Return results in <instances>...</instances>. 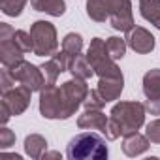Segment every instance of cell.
<instances>
[{
	"mask_svg": "<svg viewBox=\"0 0 160 160\" xmlns=\"http://www.w3.org/2000/svg\"><path fill=\"white\" fill-rule=\"evenodd\" d=\"M145 104L141 102H119L111 108L109 111V121H108V128L104 132L106 139L115 141L119 136H128L138 132L143 124H145Z\"/></svg>",
	"mask_w": 160,
	"mask_h": 160,
	"instance_id": "cell-1",
	"label": "cell"
},
{
	"mask_svg": "<svg viewBox=\"0 0 160 160\" xmlns=\"http://www.w3.org/2000/svg\"><path fill=\"white\" fill-rule=\"evenodd\" d=\"M109 154L106 139L94 132H81L70 139L66 156L70 160H106Z\"/></svg>",
	"mask_w": 160,
	"mask_h": 160,
	"instance_id": "cell-2",
	"label": "cell"
},
{
	"mask_svg": "<svg viewBox=\"0 0 160 160\" xmlns=\"http://www.w3.org/2000/svg\"><path fill=\"white\" fill-rule=\"evenodd\" d=\"M87 58H89V62L94 68V73L98 77H122L121 68L117 66L115 58L109 55L108 45L102 38L91 40V45L87 49Z\"/></svg>",
	"mask_w": 160,
	"mask_h": 160,
	"instance_id": "cell-3",
	"label": "cell"
},
{
	"mask_svg": "<svg viewBox=\"0 0 160 160\" xmlns=\"http://www.w3.org/2000/svg\"><path fill=\"white\" fill-rule=\"evenodd\" d=\"M89 94V87H87V79H79V77H72L68 81H64L60 85V100H62V121L70 119L72 115H75V111L83 106L85 98Z\"/></svg>",
	"mask_w": 160,
	"mask_h": 160,
	"instance_id": "cell-4",
	"label": "cell"
},
{
	"mask_svg": "<svg viewBox=\"0 0 160 160\" xmlns=\"http://www.w3.org/2000/svg\"><path fill=\"white\" fill-rule=\"evenodd\" d=\"M30 36L34 42L36 57H53L58 49L57 28L49 21H34L30 27Z\"/></svg>",
	"mask_w": 160,
	"mask_h": 160,
	"instance_id": "cell-5",
	"label": "cell"
},
{
	"mask_svg": "<svg viewBox=\"0 0 160 160\" xmlns=\"http://www.w3.org/2000/svg\"><path fill=\"white\" fill-rule=\"evenodd\" d=\"M15 28L8 23H0V62L4 68H13L25 60V51L15 43Z\"/></svg>",
	"mask_w": 160,
	"mask_h": 160,
	"instance_id": "cell-6",
	"label": "cell"
},
{
	"mask_svg": "<svg viewBox=\"0 0 160 160\" xmlns=\"http://www.w3.org/2000/svg\"><path fill=\"white\" fill-rule=\"evenodd\" d=\"M106 6L109 13V23L115 30L128 32L136 27L130 0H106Z\"/></svg>",
	"mask_w": 160,
	"mask_h": 160,
	"instance_id": "cell-7",
	"label": "cell"
},
{
	"mask_svg": "<svg viewBox=\"0 0 160 160\" xmlns=\"http://www.w3.org/2000/svg\"><path fill=\"white\" fill-rule=\"evenodd\" d=\"M12 72V75L15 77V81L21 83V85H27L28 89H32V92H40L43 87H45V77H43V72L40 66L32 64V62H19L17 66L13 68H8Z\"/></svg>",
	"mask_w": 160,
	"mask_h": 160,
	"instance_id": "cell-8",
	"label": "cell"
},
{
	"mask_svg": "<svg viewBox=\"0 0 160 160\" xmlns=\"http://www.w3.org/2000/svg\"><path fill=\"white\" fill-rule=\"evenodd\" d=\"M40 113L43 119H62V100L60 87L45 85L40 91Z\"/></svg>",
	"mask_w": 160,
	"mask_h": 160,
	"instance_id": "cell-9",
	"label": "cell"
},
{
	"mask_svg": "<svg viewBox=\"0 0 160 160\" xmlns=\"http://www.w3.org/2000/svg\"><path fill=\"white\" fill-rule=\"evenodd\" d=\"M30 100H32V89H28L27 85H21V83H17L10 91L2 92V104L15 117L23 115L27 111V108L30 106Z\"/></svg>",
	"mask_w": 160,
	"mask_h": 160,
	"instance_id": "cell-10",
	"label": "cell"
},
{
	"mask_svg": "<svg viewBox=\"0 0 160 160\" xmlns=\"http://www.w3.org/2000/svg\"><path fill=\"white\" fill-rule=\"evenodd\" d=\"M124 40H126L128 47L139 55H147L154 49V36L143 27H134L132 30H128Z\"/></svg>",
	"mask_w": 160,
	"mask_h": 160,
	"instance_id": "cell-11",
	"label": "cell"
},
{
	"mask_svg": "<svg viewBox=\"0 0 160 160\" xmlns=\"http://www.w3.org/2000/svg\"><path fill=\"white\" fill-rule=\"evenodd\" d=\"M108 121L109 117H106L102 109H85V113L77 117V126L81 130H98L104 134L108 128Z\"/></svg>",
	"mask_w": 160,
	"mask_h": 160,
	"instance_id": "cell-12",
	"label": "cell"
},
{
	"mask_svg": "<svg viewBox=\"0 0 160 160\" xmlns=\"http://www.w3.org/2000/svg\"><path fill=\"white\" fill-rule=\"evenodd\" d=\"M98 92L104 96L106 102H113L121 98V92L124 89V75L122 77H100L98 79Z\"/></svg>",
	"mask_w": 160,
	"mask_h": 160,
	"instance_id": "cell-13",
	"label": "cell"
},
{
	"mask_svg": "<svg viewBox=\"0 0 160 160\" xmlns=\"http://www.w3.org/2000/svg\"><path fill=\"white\" fill-rule=\"evenodd\" d=\"M151 147V139L139 132H134V134H128L124 136L122 139V152L126 156H139L143 152H147Z\"/></svg>",
	"mask_w": 160,
	"mask_h": 160,
	"instance_id": "cell-14",
	"label": "cell"
},
{
	"mask_svg": "<svg viewBox=\"0 0 160 160\" xmlns=\"http://www.w3.org/2000/svg\"><path fill=\"white\" fill-rule=\"evenodd\" d=\"M30 6L34 12H42L51 17H62L66 13L64 0H30Z\"/></svg>",
	"mask_w": 160,
	"mask_h": 160,
	"instance_id": "cell-15",
	"label": "cell"
},
{
	"mask_svg": "<svg viewBox=\"0 0 160 160\" xmlns=\"http://www.w3.org/2000/svg\"><path fill=\"white\" fill-rule=\"evenodd\" d=\"M143 94L147 100L160 98V68H152L143 75Z\"/></svg>",
	"mask_w": 160,
	"mask_h": 160,
	"instance_id": "cell-16",
	"label": "cell"
},
{
	"mask_svg": "<svg viewBox=\"0 0 160 160\" xmlns=\"http://www.w3.org/2000/svg\"><path fill=\"white\" fill-rule=\"evenodd\" d=\"M45 151H47V139L43 136H40V134H28L25 138V152L30 158L38 160V158H42L45 154Z\"/></svg>",
	"mask_w": 160,
	"mask_h": 160,
	"instance_id": "cell-17",
	"label": "cell"
},
{
	"mask_svg": "<svg viewBox=\"0 0 160 160\" xmlns=\"http://www.w3.org/2000/svg\"><path fill=\"white\" fill-rule=\"evenodd\" d=\"M68 72L72 73V77H79V79H91V77L94 75V68L91 66L87 55H77V57L72 60Z\"/></svg>",
	"mask_w": 160,
	"mask_h": 160,
	"instance_id": "cell-18",
	"label": "cell"
},
{
	"mask_svg": "<svg viewBox=\"0 0 160 160\" xmlns=\"http://www.w3.org/2000/svg\"><path fill=\"white\" fill-rule=\"evenodd\" d=\"M87 15L94 23H106L109 19L106 0H87Z\"/></svg>",
	"mask_w": 160,
	"mask_h": 160,
	"instance_id": "cell-19",
	"label": "cell"
},
{
	"mask_svg": "<svg viewBox=\"0 0 160 160\" xmlns=\"http://www.w3.org/2000/svg\"><path fill=\"white\" fill-rule=\"evenodd\" d=\"M139 13L151 25L160 21V0H139Z\"/></svg>",
	"mask_w": 160,
	"mask_h": 160,
	"instance_id": "cell-20",
	"label": "cell"
},
{
	"mask_svg": "<svg viewBox=\"0 0 160 160\" xmlns=\"http://www.w3.org/2000/svg\"><path fill=\"white\" fill-rule=\"evenodd\" d=\"M62 51L68 53L72 58H75L77 55H81V51H83V38H81V34H77V32L66 34L64 40H62Z\"/></svg>",
	"mask_w": 160,
	"mask_h": 160,
	"instance_id": "cell-21",
	"label": "cell"
},
{
	"mask_svg": "<svg viewBox=\"0 0 160 160\" xmlns=\"http://www.w3.org/2000/svg\"><path fill=\"white\" fill-rule=\"evenodd\" d=\"M28 0H0V10L8 17H19Z\"/></svg>",
	"mask_w": 160,
	"mask_h": 160,
	"instance_id": "cell-22",
	"label": "cell"
},
{
	"mask_svg": "<svg viewBox=\"0 0 160 160\" xmlns=\"http://www.w3.org/2000/svg\"><path fill=\"white\" fill-rule=\"evenodd\" d=\"M40 68H42V72H43V77H45V85H55V83H57V79H58V75L62 73L60 66L57 64V60H55L53 57H51V60L43 62Z\"/></svg>",
	"mask_w": 160,
	"mask_h": 160,
	"instance_id": "cell-23",
	"label": "cell"
},
{
	"mask_svg": "<svg viewBox=\"0 0 160 160\" xmlns=\"http://www.w3.org/2000/svg\"><path fill=\"white\" fill-rule=\"evenodd\" d=\"M106 45H108V51H109V55L115 58V60H119V58H122L124 55H126V40H121L119 36H111V38H108L106 40Z\"/></svg>",
	"mask_w": 160,
	"mask_h": 160,
	"instance_id": "cell-24",
	"label": "cell"
},
{
	"mask_svg": "<svg viewBox=\"0 0 160 160\" xmlns=\"http://www.w3.org/2000/svg\"><path fill=\"white\" fill-rule=\"evenodd\" d=\"M13 38H15V43H17L25 53H34V42H32L30 32H27V30H15Z\"/></svg>",
	"mask_w": 160,
	"mask_h": 160,
	"instance_id": "cell-25",
	"label": "cell"
},
{
	"mask_svg": "<svg viewBox=\"0 0 160 160\" xmlns=\"http://www.w3.org/2000/svg\"><path fill=\"white\" fill-rule=\"evenodd\" d=\"M106 104H108V102H106L104 96L98 92V89L89 91V94H87V98H85V102H83L85 109H102Z\"/></svg>",
	"mask_w": 160,
	"mask_h": 160,
	"instance_id": "cell-26",
	"label": "cell"
},
{
	"mask_svg": "<svg viewBox=\"0 0 160 160\" xmlns=\"http://www.w3.org/2000/svg\"><path fill=\"white\" fill-rule=\"evenodd\" d=\"M145 136L151 139V143H160V119H154L147 124L145 128Z\"/></svg>",
	"mask_w": 160,
	"mask_h": 160,
	"instance_id": "cell-27",
	"label": "cell"
},
{
	"mask_svg": "<svg viewBox=\"0 0 160 160\" xmlns=\"http://www.w3.org/2000/svg\"><path fill=\"white\" fill-rule=\"evenodd\" d=\"M15 77L12 75V72L8 70V68H4L2 72H0V91L2 92H6V91H10L12 87H15Z\"/></svg>",
	"mask_w": 160,
	"mask_h": 160,
	"instance_id": "cell-28",
	"label": "cell"
},
{
	"mask_svg": "<svg viewBox=\"0 0 160 160\" xmlns=\"http://www.w3.org/2000/svg\"><path fill=\"white\" fill-rule=\"evenodd\" d=\"M15 143V134L6 128V124L0 128V149H10L12 145Z\"/></svg>",
	"mask_w": 160,
	"mask_h": 160,
	"instance_id": "cell-29",
	"label": "cell"
},
{
	"mask_svg": "<svg viewBox=\"0 0 160 160\" xmlns=\"http://www.w3.org/2000/svg\"><path fill=\"white\" fill-rule=\"evenodd\" d=\"M145 109H147L151 115H160V98H156V100H147V102H145Z\"/></svg>",
	"mask_w": 160,
	"mask_h": 160,
	"instance_id": "cell-30",
	"label": "cell"
},
{
	"mask_svg": "<svg viewBox=\"0 0 160 160\" xmlns=\"http://www.w3.org/2000/svg\"><path fill=\"white\" fill-rule=\"evenodd\" d=\"M42 158H43V160H55V158H57V160H60V158H62V154H60L58 151H51V152H47V151H45V154H43Z\"/></svg>",
	"mask_w": 160,
	"mask_h": 160,
	"instance_id": "cell-31",
	"label": "cell"
},
{
	"mask_svg": "<svg viewBox=\"0 0 160 160\" xmlns=\"http://www.w3.org/2000/svg\"><path fill=\"white\" fill-rule=\"evenodd\" d=\"M154 27H156V28H158V30H160V21H158V23H156V25H154Z\"/></svg>",
	"mask_w": 160,
	"mask_h": 160,
	"instance_id": "cell-32",
	"label": "cell"
}]
</instances>
